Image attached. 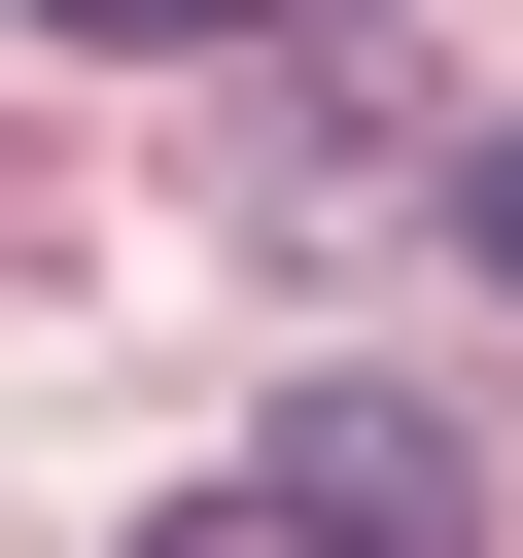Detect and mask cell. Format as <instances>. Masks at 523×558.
<instances>
[{"label": "cell", "mask_w": 523, "mask_h": 558, "mask_svg": "<svg viewBox=\"0 0 523 558\" xmlns=\"http://www.w3.org/2000/svg\"><path fill=\"white\" fill-rule=\"evenodd\" d=\"M35 35H105V70H139V35H244V0H35Z\"/></svg>", "instance_id": "cell-4"}, {"label": "cell", "mask_w": 523, "mask_h": 558, "mask_svg": "<svg viewBox=\"0 0 523 558\" xmlns=\"http://www.w3.org/2000/svg\"><path fill=\"white\" fill-rule=\"evenodd\" d=\"M139 558H314V523H279V488H174V523H139Z\"/></svg>", "instance_id": "cell-2"}, {"label": "cell", "mask_w": 523, "mask_h": 558, "mask_svg": "<svg viewBox=\"0 0 523 558\" xmlns=\"http://www.w3.org/2000/svg\"><path fill=\"white\" fill-rule=\"evenodd\" d=\"M314 558H488V453L418 418V384H279V453H244Z\"/></svg>", "instance_id": "cell-1"}, {"label": "cell", "mask_w": 523, "mask_h": 558, "mask_svg": "<svg viewBox=\"0 0 523 558\" xmlns=\"http://www.w3.org/2000/svg\"><path fill=\"white\" fill-rule=\"evenodd\" d=\"M453 244H488V279H523V105H488V140H453Z\"/></svg>", "instance_id": "cell-3"}, {"label": "cell", "mask_w": 523, "mask_h": 558, "mask_svg": "<svg viewBox=\"0 0 523 558\" xmlns=\"http://www.w3.org/2000/svg\"><path fill=\"white\" fill-rule=\"evenodd\" d=\"M244 35H418V0H244Z\"/></svg>", "instance_id": "cell-5"}]
</instances>
